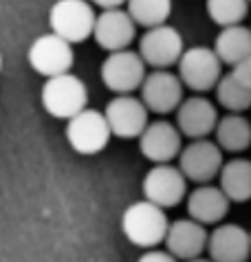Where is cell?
<instances>
[{"instance_id":"d6986e66","label":"cell","mask_w":251,"mask_h":262,"mask_svg":"<svg viewBox=\"0 0 251 262\" xmlns=\"http://www.w3.org/2000/svg\"><path fill=\"white\" fill-rule=\"evenodd\" d=\"M218 187L229 199V203L251 201V159H232L223 161L216 177Z\"/></svg>"},{"instance_id":"7c38bea8","label":"cell","mask_w":251,"mask_h":262,"mask_svg":"<svg viewBox=\"0 0 251 262\" xmlns=\"http://www.w3.org/2000/svg\"><path fill=\"white\" fill-rule=\"evenodd\" d=\"M148 108L143 106V101L130 95H115L106 104L104 117L110 128V135L119 137V139H137L143 133V128L148 126Z\"/></svg>"},{"instance_id":"f1b7e54d","label":"cell","mask_w":251,"mask_h":262,"mask_svg":"<svg viewBox=\"0 0 251 262\" xmlns=\"http://www.w3.org/2000/svg\"><path fill=\"white\" fill-rule=\"evenodd\" d=\"M0 69H3V55H0Z\"/></svg>"},{"instance_id":"44dd1931","label":"cell","mask_w":251,"mask_h":262,"mask_svg":"<svg viewBox=\"0 0 251 262\" xmlns=\"http://www.w3.org/2000/svg\"><path fill=\"white\" fill-rule=\"evenodd\" d=\"M214 135L223 152H245L251 145V121L242 113H227L225 117H218Z\"/></svg>"},{"instance_id":"484cf974","label":"cell","mask_w":251,"mask_h":262,"mask_svg":"<svg viewBox=\"0 0 251 262\" xmlns=\"http://www.w3.org/2000/svg\"><path fill=\"white\" fill-rule=\"evenodd\" d=\"M137 262H179L172 253L161 251V249H145V253Z\"/></svg>"},{"instance_id":"ba28073f","label":"cell","mask_w":251,"mask_h":262,"mask_svg":"<svg viewBox=\"0 0 251 262\" xmlns=\"http://www.w3.org/2000/svg\"><path fill=\"white\" fill-rule=\"evenodd\" d=\"M179 170L196 185L212 183L218 177L220 165H223V150L216 145V141L210 139H192L187 145H183L179 152Z\"/></svg>"},{"instance_id":"8fae6325","label":"cell","mask_w":251,"mask_h":262,"mask_svg":"<svg viewBox=\"0 0 251 262\" xmlns=\"http://www.w3.org/2000/svg\"><path fill=\"white\" fill-rule=\"evenodd\" d=\"M141 99L148 113L170 115L174 113L183 101V84L176 73L168 69H154L152 73H145L141 86Z\"/></svg>"},{"instance_id":"2e32d148","label":"cell","mask_w":251,"mask_h":262,"mask_svg":"<svg viewBox=\"0 0 251 262\" xmlns=\"http://www.w3.org/2000/svg\"><path fill=\"white\" fill-rule=\"evenodd\" d=\"M174 113H176L174 126L187 139H207L218 121V108L214 106V101H210L203 95H192L183 99Z\"/></svg>"},{"instance_id":"603a6c76","label":"cell","mask_w":251,"mask_h":262,"mask_svg":"<svg viewBox=\"0 0 251 262\" xmlns=\"http://www.w3.org/2000/svg\"><path fill=\"white\" fill-rule=\"evenodd\" d=\"M126 11L135 25L150 29L168 23L172 13V0H126Z\"/></svg>"},{"instance_id":"f546056e","label":"cell","mask_w":251,"mask_h":262,"mask_svg":"<svg viewBox=\"0 0 251 262\" xmlns=\"http://www.w3.org/2000/svg\"><path fill=\"white\" fill-rule=\"evenodd\" d=\"M249 243H251V231H249Z\"/></svg>"},{"instance_id":"d4e9b609","label":"cell","mask_w":251,"mask_h":262,"mask_svg":"<svg viewBox=\"0 0 251 262\" xmlns=\"http://www.w3.org/2000/svg\"><path fill=\"white\" fill-rule=\"evenodd\" d=\"M229 73L236 79H238V82H242L245 86H249V89H251V57H247V60H242L238 64H234Z\"/></svg>"},{"instance_id":"30bf717a","label":"cell","mask_w":251,"mask_h":262,"mask_svg":"<svg viewBox=\"0 0 251 262\" xmlns=\"http://www.w3.org/2000/svg\"><path fill=\"white\" fill-rule=\"evenodd\" d=\"M27 60L38 75L53 77V75L69 73L73 69L75 53H73V45L62 40L60 35L44 33V35H40V38H35L31 42Z\"/></svg>"},{"instance_id":"8992f818","label":"cell","mask_w":251,"mask_h":262,"mask_svg":"<svg viewBox=\"0 0 251 262\" xmlns=\"http://www.w3.org/2000/svg\"><path fill=\"white\" fill-rule=\"evenodd\" d=\"M145 62L132 49L108 53L101 62V82L115 95H130L141 86L145 77Z\"/></svg>"},{"instance_id":"3957f363","label":"cell","mask_w":251,"mask_h":262,"mask_svg":"<svg viewBox=\"0 0 251 262\" xmlns=\"http://www.w3.org/2000/svg\"><path fill=\"white\" fill-rule=\"evenodd\" d=\"M95 18L97 13L88 0H57L49 11L51 33L60 35L69 45H77L93 35Z\"/></svg>"},{"instance_id":"6da1fadb","label":"cell","mask_w":251,"mask_h":262,"mask_svg":"<svg viewBox=\"0 0 251 262\" xmlns=\"http://www.w3.org/2000/svg\"><path fill=\"white\" fill-rule=\"evenodd\" d=\"M168 216L165 209L157 207L150 201H137L126 207L121 216V231L139 249H154L163 243L168 231Z\"/></svg>"},{"instance_id":"9c48e42d","label":"cell","mask_w":251,"mask_h":262,"mask_svg":"<svg viewBox=\"0 0 251 262\" xmlns=\"http://www.w3.org/2000/svg\"><path fill=\"white\" fill-rule=\"evenodd\" d=\"M183 49H185V45H183V35L179 33V29L163 23L145 29V33L139 40L137 53L141 55L145 67L170 69L179 62Z\"/></svg>"},{"instance_id":"277c9868","label":"cell","mask_w":251,"mask_h":262,"mask_svg":"<svg viewBox=\"0 0 251 262\" xmlns=\"http://www.w3.org/2000/svg\"><path fill=\"white\" fill-rule=\"evenodd\" d=\"M179 69V79L183 89H190L194 93H207L218 84L223 75V64L218 55L210 47H190L183 49V53L176 62Z\"/></svg>"},{"instance_id":"ffe728a7","label":"cell","mask_w":251,"mask_h":262,"mask_svg":"<svg viewBox=\"0 0 251 262\" xmlns=\"http://www.w3.org/2000/svg\"><path fill=\"white\" fill-rule=\"evenodd\" d=\"M212 49L223 67L225 64L234 67V64L247 60V57H251V29L245 25L223 27Z\"/></svg>"},{"instance_id":"83f0119b","label":"cell","mask_w":251,"mask_h":262,"mask_svg":"<svg viewBox=\"0 0 251 262\" xmlns=\"http://www.w3.org/2000/svg\"><path fill=\"white\" fill-rule=\"evenodd\" d=\"M185 262H212L210 258H203V256H198V258H192V260H185Z\"/></svg>"},{"instance_id":"7402d4cb","label":"cell","mask_w":251,"mask_h":262,"mask_svg":"<svg viewBox=\"0 0 251 262\" xmlns=\"http://www.w3.org/2000/svg\"><path fill=\"white\" fill-rule=\"evenodd\" d=\"M216 89V99L218 104L225 108L227 113H245L251 108V89L238 82L229 71L223 73L218 79Z\"/></svg>"},{"instance_id":"7a4b0ae2","label":"cell","mask_w":251,"mask_h":262,"mask_svg":"<svg viewBox=\"0 0 251 262\" xmlns=\"http://www.w3.org/2000/svg\"><path fill=\"white\" fill-rule=\"evenodd\" d=\"M88 106V89L75 73L47 77L42 86V108L55 119H71Z\"/></svg>"},{"instance_id":"cb8c5ba5","label":"cell","mask_w":251,"mask_h":262,"mask_svg":"<svg viewBox=\"0 0 251 262\" xmlns=\"http://www.w3.org/2000/svg\"><path fill=\"white\" fill-rule=\"evenodd\" d=\"M205 9L212 23L223 29L242 25L249 13V0H205Z\"/></svg>"},{"instance_id":"9a60e30c","label":"cell","mask_w":251,"mask_h":262,"mask_svg":"<svg viewBox=\"0 0 251 262\" xmlns=\"http://www.w3.org/2000/svg\"><path fill=\"white\" fill-rule=\"evenodd\" d=\"M141 155L152 163H170L183 148V135L170 121H148L143 133L137 137Z\"/></svg>"},{"instance_id":"e0dca14e","label":"cell","mask_w":251,"mask_h":262,"mask_svg":"<svg viewBox=\"0 0 251 262\" xmlns=\"http://www.w3.org/2000/svg\"><path fill=\"white\" fill-rule=\"evenodd\" d=\"M163 243L165 251L172 253L176 260H192L203 256L207 247V229L192 218H179L168 225Z\"/></svg>"},{"instance_id":"5bb4252c","label":"cell","mask_w":251,"mask_h":262,"mask_svg":"<svg viewBox=\"0 0 251 262\" xmlns=\"http://www.w3.org/2000/svg\"><path fill=\"white\" fill-rule=\"evenodd\" d=\"M205 251L212 262H247L251 256L249 231L236 223H218L207 234Z\"/></svg>"},{"instance_id":"4dcf8cb0","label":"cell","mask_w":251,"mask_h":262,"mask_svg":"<svg viewBox=\"0 0 251 262\" xmlns=\"http://www.w3.org/2000/svg\"><path fill=\"white\" fill-rule=\"evenodd\" d=\"M249 5H251V0H249Z\"/></svg>"},{"instance_id":"4316f807","label":"cell","mask_w":251,"mask_h":262,"mask_svg":"<svg viewBox=\"0 0 251 262\" xmlns=\"http://www.w3.org/2000/svg\"><path fill=\"white\" fill-rule=\"evenodd\" d=\"M91 5H97L101 9H119L126 5V0H88Z\"/></svg>"},{"instance_id":"4fadbf2b","label":"cell","mask_w":251,"mask_h":262,"mask_svg":"<svg viewBox=\"0 0 251 262\" xmlns=\"http://www.w3.org/2000/svg\"><path fill=\"white\" fill-rule=\"evenodd\" d=\"M91 38H95V42L104 51L115 53V51L130 49L137 38V25L121 7L119 9H101V13L95 18Z\"/></svg>"},{"instance_id":"ac0fdd59","label":"cell","mask_w":251,"mask_h":262,"mask_svg":"<svg viewBox=\"0 0 251 262\" xmlns=\"http://www.w3.org/2000/svg\"><path fill=\"white\" fill-rule=\"evenodd\" d=\"M185 205H187V218L207 227V225H218L225 221V216L229 214L232 203L218 185L203 183L187 194Z\"/></svg>"},{"instance_id":"5b68a950","label":"cell","mask_w":251,"mask_h":262,"mask_svg":"<svg viewBox=\"0 0 251 262\" xmlns=\"http://www.w3.org/2000/svg\"><path fill=\"white\" fill-rule=\"evenodd\" d=\"M66 121H69L66 123V141L77 155H99L113 139L104 113L93 111L88 106Z\"/></svg>"},{"instance_id":"52a82bcc","label":"cell","mask_w":251,"mask_h":262,"mask_svg":"<svg viewBox=\"0 0 251 262\" xmlns=\"http://www.w3.org/2000/svg\"><path fill=\"white\" fill-rule=\"evenodd\" d=\"M143 199L154 203L161 209H172L187 196V181L176 165L154 163V167L145 172L141 183Z\"/></svg>"}]
</instances>
